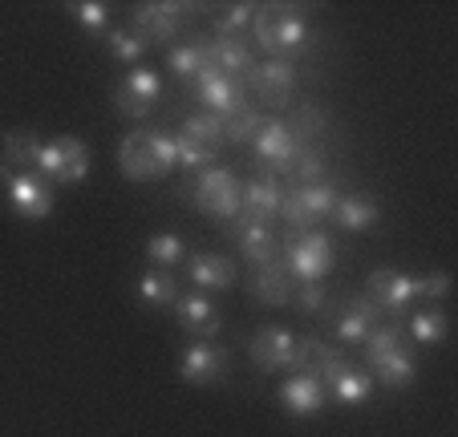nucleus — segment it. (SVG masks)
Here are the masks:
<instances>
[{
  "mask_svg": "<svg viewBox=\"0 0 458 437\" xmlns=\"http://www.w3.org/2000/svg\"><path fill=\"white\" fill-rule=\"evenodd\" d=\"M174 138L163 134L155 126H142V130H130L118 146V171L126 174L130 182H155L166 179L174 171Z\"/></svg>",
  "mask_w": 458,
  "mask_h": 437,
  "instance_id": "obj_1",
  "label": "nucleus"
},
{
  "mask_svg": "<svg viewBox=\"0 0 458 437\" xmlns=\"http://www.w3.org/2000/svg\"><path fill=\"white\" fill-rule=\"evenodd\" d=\"M256 41L264 53H272V61H288L296 53L309 49V21L296 9H256Z\"/></svg>",
  "mask_w": 458,
  "mask_h": 437,
  "instance_id": "obj_2",
  "label": "nucleus"
},
{
  "mask_svg": "<svg viewBox=\"0 0 458 437\" xmlns=\"http://www.w3.org/2000/svg\"><path fill=\"white\" fill-rule=\"evenodd\" d=\"M337 264V248L325 231H293L284 243V267L296 283H320Z\"/></svg>",
  "mask_w": 458,
  "mask_h": 437,
  "instance_id": "obj_3",
  "label": "nucleus"
},
{
  "mask_svg": "<svg viewBox=\"0 0 458 437\" xmlns=\"http://www.w3.org/2000/svg\"><path fill=\"white\" fill-rule=\"evenodd\" d=\"M37 174H41L45 182H86L89 179V146L73 134L41 142Z\"/></svg>",
  "mask_w": 458,
  "mask_h": 437,
  "instance_id": "obj_4",
  "label": "nucleus"
},
{
  "mask_svg": "<svg viewBox=\"0 0 458 437\" xmlns=\"http://www.w3.org/2000/svg\"><path fill=\"white\" fill-rule=\"evenodd\" d=\"M337 190L325 187V182H312V187H296L293 195L280 198V219H284L293 231H312L320 219H329L333 206H337Z\"/></svg>",
  "mask_w": 458,
  "mask_h": 437,
  "instance_id": "obj_5",
  "label": "nucleus"
},
{
  "mask_svg": "<svg viewBox=\"0 0 458 437\" xmlns=\"http://www.w3.org/2000/svg\"><path fill=\"white\" fill-rule=\"evenodd\" d=\"M296 340L301 336L284 324H268V328H256L248 340V352L264 373H284L296 365Z\"/></svg>",
  "mask_w": 458,
  "mask_h": 437,
  "instance_id": "obj_6",
  "label": "nucleus"
},
{
  "mask_svg": "<svg viewBox=\"0 0 458 437\" xmlns=\"http://www.w3.org/2000/svg\"><path fill=\"white\" fill-rule=\"evenodd\" d=\"M195 203H199V211L216 214V219H235L240 214V179L232 171H224V166L199 171Z\"/></svg>",
  "mask_w": 458,
  "mask_h": 437,
  "instance_id": "obj_7",
  "label": "nucleus"
},
{
  "mask_svg": "<svg viewBox=\"0 0 458 437\" xmlns=\"http://www.w3.org/2000/svg\"><path fill=\"white\" fill-rule=\"evenodd\" d=\"M195 97H199V105H208L211 118H232L235 110H243L248 105V94H243V86L235 78H227V73H219L216 65H203L199 78H195Z\"/></svg>",
  "mask_w": 458,
  "mask_h": 437,
  "instance_id": "obj_8",
  "label": "nucleus"
},
{
  "mask_svg": "<svg viewBox=\"0 0 458 437\" xmlns=\"http://www.w3.org/2000/svg\"><path fill=\"white\" fill-rule=\"evenodd\" d=\"M4 195H9V206L25 219V223H41V219L53 214V187L37 171L13 174L9 187H4Z\"/></svg>",
  "mask_w": 458,
  "mask_h": 437,
  "instance_id": "obj_9",
  "label": "nucleus"
},
{
  "mask_svg": "<svg viewBox=\"0 0 458 437\" xmlns=\"http://www.w3.org/2000/svg\"><path fill=\"white\" fill-rule=\"evenodd\" d=\"M251 146H256V158L268 166V171L293 174V163H296V155H301V142H296V134L288 130V122L268 118L259 126V134L251 138Z\"/></svg>",
  "mask_w": 458,
  "mask_h": 437,
  "instance_id": "obj_10",
  "label": "nucleus"
},
{
  "mask_svg": "<svg viewBox=\"0 0 458 437\" xmlns=\"http://www.w3.org/2000/svg\"><path fill=\"white\" fill-rule=\"evenodd\" d=\"M158 97H163V78L155 69H130L126 78L118 81V89H114V105L126 118H147Z\"/></svg>",
  "mask_w": 458,
  "mask_h": 437,
  "instance_id": "obj_11",
  "label": "nucleus"
},
{
  "mask_svg": "<svg viewBox=\"0 0 458 437\" xmlns=\"http://www.w3.org/2000/svg\"><path fill=\"white\" fill-rule=\"evenodd\" d=\"M280 405H284L288 417L309 421L329 405V389H325L320 377H312V373H296V377H288L284 385H280Z\"/></svg>",
  "mask_w": 458,
  "mask_h": 437,
  "instance_id": "obj_12",
  "label": "nucleus"
},
{
  "mask_svg": "<svg viewBox=\"0 0 458 437\" xmlns=\"http://www.w3.org/2000/svg\"><path fill=\"white\" fill-rule=\"evenodd\" d=\"M224 373H227V352L219 349V344H208V340L191 344L179 360L182 385H199V389L216 385V381H224Z\"/></svg>",
  "mask_w": 458,
  "mask_h": 437,
  "instance_id": "obj_13",
  "label": "nucleus"
},
{
  "mask_svg": "<svg viewBox=\"0 0 458 437\" xmlns=\"http://www.w3.org/2000/svg\"><path fill=\"white\" fill-rule=\"evenodd\" d=\"M280 187L272 179H251L248 187H240V214H235V223H259L268 227L272 219H280Z\"/></svg>",
  "mask_w": 458,
  "mask_h": 437,
  "instance_id": "obj_14",
  "label": "nucleus"
},
{
  "mask_svg": "<svg viewBox=\"0 0 458 437\" xmlns=\"http://www.w3.org/2000/svg\"><path fill=\"white\" fill-rule=\"evenodd\" d=\"M365 296H369L381 312H394V316H398V312L410 308V300H414V275L398 272V267H377V272L369 275Z\"/></svg>",
  "mask_w": 458,
  "mask_h": 437,
  "instance_id": "obj_15",
  "label": "nucleus"
},
{
  "mask_svg": "<svg viewBox=\"0 0 458 437\" xmlns=\"http://www.w3.org/2000/svg\"><path fill=\"white\" fill-rule=\"evenodd\" d=\"M251 86H256V94L264 97V102L272 105V110H280V105H288V97H293L296 89V69L293 61H264V65H251Z\"/></svg>",
  "mask_w": 458,
  "mask_h": 437,
  "instance_id": "obj_16",
  "label": "nucleus"
},
{
  "mask_svg": "<svg viewBox=\"0 0 458 437\" xmlns=\"http://www.w3.org/2000/svg\"><path fill=\"white\" fill-rule=\"evenodd\" d=\"M179 17H182V4H166V0H155V4H139L134 9V21L130 29L142 37V41H171L179 33Z\"/></svg>",
  "mask_w": 458,
  "mask_h": 437,
  "instance_id": "obj_17",
  "label": "nucleus"
},
{
  "mask_svg": "<svg viewBox=\"0 0 458 437\" xmlns=\"http://www.w3.org/2000/svg\"><path fill=\"white\" fill-rule=\"evenodd\" d=\"M341 365H345V357L337 349H329L325 340H317V336H301L296 340V365H293L296 373H312V377H320L329 385L341 373Z\"/></svg>",
  "mask_w": 458,
  "mask_h": 437,
  "instance_id": "obj_18",
  "label": "nucleus"
},
{
  "mask_svg": "<svg viewBox=\"0 0 458 437\" xmlns=\"http://www.w3.org/2000/svg\"><path fill=\"white\" fill-rule=\"evenodd\" d=\"M174 316H179V324L187 328L191 336H199V340L219 332V308L208 296H179V300H174Z\"/></svg>",
  "mask_w": 458,
  "mask_h": 437,
  "instance_id": "obj_19",
  "label": "nucleus"
},
{
  "mask_svg": "<svg viewBox=\"0 0 458 437\" xmlns=\"http://www.w3.org/2000/svg\"><path fill=\"white\" fill-rule=\"evenodd\" d=\"M187 275H191V283L199 291H224V288H232L235 283V267H232V259L227 256H216V251H203V256H195L187 264Z\"/></svg>",
  "mask_w": 458,
  "mask_h": 437,
  "instance_id": "obj_20",
  "label": "nucleus"
},
{
  "mask_svg": "<svg viewBox=\"0 0 458 437\" xmlns=\"http://www.w3.org/2000/svg\"><path fill=\"white\" fill-rule=\"evenodd\" d=\"M381 308L369 300V296H357V300H349V312L337 320V340L341 344H365L373 332V324H377Z\"/></svg>",
  "mask_w": 458,
  "mask_h": 437,
  "instance_id": "obj_21",
  "label": "nucleus"
},
{
  "mask_svg": "<svg viewBox=\"0 0 458 437\" xmlns=\"http://www.w3.org/2000/svg\"><path fill=\"white\" fill-rule=\"evenodd\" d=\"M37 155H41V138L33 130H9L0 138V163L9 166L13 174L37 171Z\"/></svg>",
  "mask_w": 458,
  "mask_h": 437,
  "instance_id": "obj_22",
  "label": "nucleus"
},
{
  "mask_svg": "<svg viewBox=\"0 0 458 437\" xmlns=\"http://www.w3.org/2000/svg\"><path fill=\"white\" fill-rule=\"evenodd\" d=\"M251 291H256L264 304H272V308H280V304L293 300V275H288L284 259H272V264L256 267V275H251Z\"/></svg>",
  "mask_w": 458,
  "mask_h": 437,
  "instance_id": "obj_23",
  "label": "nucleus"
},
{
  "mask_svg": "<svg viewBox=\"0 0 458 437\" xmlns=\"http://www.w3.org/2000/svg\"><path fill=\"white\" fill-rule=\"evenodd\" d=\"M325 389H333V397H337V405H365L373 397V377H369V369H357V365H341V373L329 381Z\"/></svg>",
  "mask_w": 458,
  "mask_h": 437,
  "instance_id": "obj_24",
  "label": "nucleus"
},
{
  "mask_svg": "<svg viewBox=\"0 0 458 437\" xmlns=\"http://www.w3.org/2000/svg\"><path fill=\"white\" fill-rule=\"evenodd\" d=\"M329 219L337 227H345V231H369V227L381 219V206L365 195H345V198H337Z\"/></svg>",
  "mask_w": 458,
  "mask_h": 437,
  "instance_id": "obj_25",
  "label": "nucleus"
},
{
  "mask_svg": "<svg viewBox=\"0 0 458 437\" xmlns=\"http://www.w3.org/2000/svg\"><path fill=\"white\" fill-rule=\"evenodd\" d=\"M208 49V65H216L227 78H240V73H251V49L240 41V37H219L216 45H203Z\"/></svg>",
  "mask_w": 458,
  "mask_h": 437,
  "instance_id": "obj_26",
  "label": "nucleus"
},
{
  "mask_svg": "<svg viewBox=\"0 0 458 437\" xmlns=\"http://www.w3.org/2000/svg\"><path fill=\"white\" fill-rule=\"evenodd\" d=\"M276 235H272V227H259V223H243L240 227V256L248 259L251 267H264L276 259Z\"/></svg>",
  "mask_w": 458,
  "mask_h": 437,
  "instance_id": "obj_27",
  "label": "nucleus"
},
{
  "mask_svg": "<svg viewBox=\"0 0 458 437\" xmlns=\"http://www.w3.org/2000/svg\"><path fill=\"white\" fill-rule=\"evenodd\" d=\"M369 377H373V385L410 389V385H414V377H418V365H414V357H410V349H402V352H394L389 360H381Z\"/></svg>",
  "mask_w": 458,
  "mask_h": 437,
  "instance_id": "obj_28",
  "label": "nucleus"
},
{
  "mask_svg": "<svg viewBox=\"0 0 458 437\" xmlns=\"http://www.w3.org/2000/svg\"><path fill=\"white\" fill-rule=\"evenodd\" d=\"M139 296H142V304H150V308H166V304H174L179 300L174 275L166 272V267H150V272L139 280Z\"/></svg>",
  "mask_w": 458,
  "mask_h": 437,
  "instance_id": "obj_29",
  "label": "nucleus"
},
{
  "mask_svg": "<svg viewBox=\"0 0 458 437\" xmlns=\"http://www.w3.org/2000/svg\"><path fill=\"white\" fill-rule=\"evenodd\" d=\"M406 349V340L398 336V328H373L369 332V340H365V369H377L381 360H389L394 352H402Z\"/></svg>",
  "mask_w": 458,
  "mask_h": 437,
  "instance_id": "obj_30",
  "label": "nucleus"
},
{
  "mask_svg": "<svg viewBox=\"0 0 458 437\" xmlns=\"http://www.w3.org/2000/svg\"><path fill=\"white\" fill-rule=\"evenodd\" d=\"M179 134H187L191 142H199V146H208V150L219 155V146H224V122L211 118V113H195V118L182 122Z\"/></svg>",
  "mask_w": 458,
  "mask_h": 437,
  "instance_id": "obj_31",
  "label": "nucleus"
},
{
  "mask_svg": "<svg viewBox=\"0 0 458 437\" xmlns=\"http://www.w3.org/2000/svg\"><path fill=\"white\" fill-rule=\"evenodd\" d=\"M203 65H208V49H203V45H174L171 49V73L174 78L195 81Z\"/></svg>",
  "mask_w": 458,
  "mask_h": 437,
  "instance_id": "obj_32",
  "label": "nucleus"
},
{
  "mask_svg": "<svg viewBox=\"0 0 458 437\" xmlns=\"http://www.w3.org/2000/svg\"><path fill=\"white\" fill-rule=\"evenodd\" d=\"M182 251H187V243H182V235H174V231H158V235H150L147 240V256H150V264L155 267L179 264Z\"/></svg>",
  "mask_w": 458,
  "mask_h": 437,
  "instance_id": "obj_33",
  "label": "nucleus"
},
{
  "mask_svg": "<svg viewBox=\"0 0 458 437\" xmlns=\"http://www.w3.org/2000/svg\"><path fill=\"white\" fill-rule=\"evenodd\" d=\"M174 163H179L182 171H211L216 150H208V146H199V142H191L187 134H174Z\"/></svg>",
  "mask_w": 458,
  "mask_h": 437,
  "instance_id": "obj_34",
  "label": "nucleus"
},
{
  "mask_svg": "<svg viewBox=\"0 0 458 437\" xmlns=\"http://www.w3.org/2000/svg\"><path fill=\"white\" fill-rule=\"evenodd\" d=\"M410 332H414L418 344H442L450 332V320L442 316V312H418V316L410 320Z\"/></svg>",
  "mask_w": 458,
  "mask_h": 437,
  "instance_id": "obj_35",
  "label": "nucleus"
},
{
  "mask_svg": "<svg viewBox=\"0 0 458 437\" xmlns=\"http://www.w3.org/2000/svg\"><path fill=\"white\" fill-rule=\"evenodd\" d=\"M106 45H110V53H114L118 61H126V65L142 61V53H147V41H142V37L134 33V29H110Z\"/></svg>",
  "mask_w": 458,
  "mask_h": 437,
  "instance_id": "obj_36",
  "label": "nucleus"
},
{
  "mask_svg": "<svg viewBox=\"0 0 458 437\" xmlns=\"http://www.w3.org/2000/svg\"><path fill=\"white\" fill-rule=\"evenodd\" d=\"M259 126H264V118H259L251 105H243L232 118H224V138H232V142H251V138L259 134Z\"/></svg>",
  "mask_w": 458,
  "mask_h": 437,
  "instance_id": "obj_37",
  "label": "nucleus"
},
{
  "mask_svg": "<svg viewBox=\"0 0 458 437\" xmlns=\"http://www.w3.org/2000/svg\"><path fill=\"white\" fill-rule=\"evenodd\" d=\"M70 17L78 21L86 33H106V29H110V9L98 4V0H78V4H70Z\"/></svg>",
  "mask_w": 458,
  "mask_h": 437,
  "instance_id": "obj_38",
  "label": "nucleus"
},
{
  "mask_svg": "<svg viewBox=\"0 0 458 437\" xmlns=\"http://www.w3.org/2000/svg\"><path fill=\"white\" fill-rule=\"evenodd\" d=\"M256 21V4H232V9H224V17L216 21V29H219V37H227L232 41L235 33H243V29Z\"/></svg>",
  "mask_w": 458,
  "mask_h": 437,
  "instance_id": "obj_39",
  "label": "nucleus"
},
{
  "mask_svg": "<svg viewBox=\"0 0 458 437\" xmlns=\"http://www.w3.org/2000/svg\"><path fill=\"white\" fill-rule=\"evenodd\" d=\"M450 288H454L450 272H430V275H418L414 280V296H426V300H446Z\"/></svg>",
  "mask_w": 458,
  "mask_h": 437,
  "instance_id": "obj_40",
  "label": "nucleus"
},
{
  "mask_svg": "<svg viewBox=\"0 0 458 437\" xmlns=\"http://www.w3.org/2000/svg\"><path fill=\"white\" fill-rule=\"evenodd\" d=\"M293 174L296 179H304L301 187H312L317 179H325V158H320L317 150H304L301 146V155H296V163H293Z\"/></svg>",
  "mask_w": 458,
  "mask_h": 437,
  "instance_id": "obj_41",
  "label": "nucleus"
},
{
  "mask_svg": "<svg viewBox=\"0 0 458 437\" xmlns=\"http://www.w3.org/2000/svg\"><path fill=\"white\" fill-rule=\"evenodd\" d=\"M296 134V142H301V138H309V134H317V130H325V113L317 110V105H301V110H296V126H288Z\"/></svg>",
  "mask_w": 458,
  "mask_h": 437,
  "instance_id": "obj_42",
  "label": "nucleus"
},
{
  "mask_svg": "<svg viewBox=\"0 0 458 437\" xmlns=\"http://www.w3.org/2000/svg\"><path fill=\"white\" fill-rule=\"evenodd\" d=\"M296 304H301L304 312H320L325 304H329V291H325V283H301V291H296Z\"/></svg>",
  "mask_w": 458,
  "mask_h": 437,
  "instance_id": "obj_43",
  "label": "nucleus"
}]
</instances>
